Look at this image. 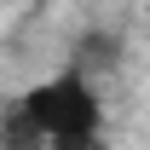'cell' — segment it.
I'll return each instance as SVG.
<instances>
[{"mask_svg":"<svg viewBox=\"0 0 150 150\" xmlns=\"http://www.w3.org/2000/svg\"><path fill=\"white\" fill-rule=\"evenodd\" d=\"M6 110L18 115L40 150H104V93L81 69H58L12 93Z\"/></svg>","mask_w":150,"mask_h":150,"instance_id":"1","label":"cell"}]
</instances>
